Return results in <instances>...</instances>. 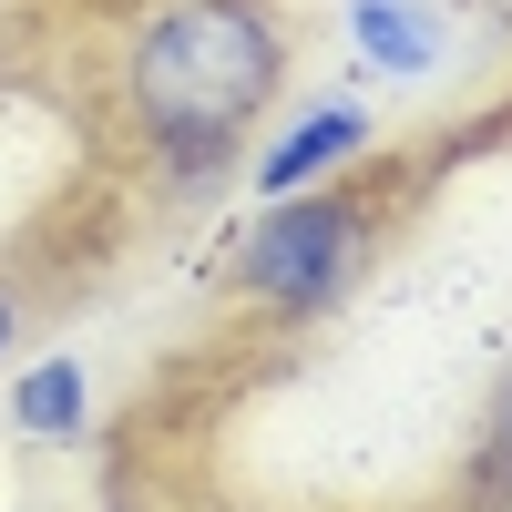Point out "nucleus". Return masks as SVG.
I'll use <instances>...</instances> for the list:
<instances>
[{"instance_id": "4", "label": "nucleus", "mask_w": 512, "mask_h": 512, "mask_svg": "<svg viewBox=\"0 0 512 512\" xmlns=\"http://www.w3.org/2000/svg\"><path fill=\"white\" fill-rule=\"evenodd\" d=\"M349 52L379 82H431L451 62V21L441 0H349Z\"/></svg>"}, {"instance_id": "6", "label": "nucleus", "mask_w": 512, "mask_h": 512, "mask_svg": "<svg viewBox=\"0 0 512 512\" xmlns=\"http://www.w3.org/2000/svg\"><path fill=\"white\" fill-rule=\"evenodd\" d=\"M482 461H492V482H512V369L492 379V431H482Z\"/></svg>"}, {"instance_id": "3", "label": "nucleus", "mask_w": 512, "mask_h": 512, "mask_svg": "<svg viewBox=\"0 0 512 512\" xmlns=\"http://www.w3.org/2000/svg\"><path fill=\"white\" fill-rule=\"evenodd\" d=\"M379 154V123H369V103H349V93H328V103H297L267 144H256V164H246V185L256 195H297V185H338L349 164H369Z\"/></svg>"}, {"instance_id": "5", "label": "nucleus", "mask_w": 512, "mask_h": 512, "mask_svg": "<svg viewBox=\"0 0 512 512\" xmlns=\"http://www.w3.org/2000/svg\"><path fill=\"white\" fill-rule=\"evenodd\" d=\"M11 431L41 441V451H72L93 441V369H82L72 349H41L11 369Z\"/></svg>"}, {"instance_id": "7", "label": "nucleus", "mask_w": 512, "mask_h": 512, "mask_svg": "<svg viewBox=\"0 0 512 512\" xmlns=\"http://www.w3.org/2000/svg\"><path fill=\"white\" fill-rule=\"evenodd\" d=\"M21 328H31V297H21V277H0V369L21 359Z\"/></svg>"}, {"instance_id": "2", "label": "nucleus", "mask_w": 512, "mask_h": 512, "mask_svg": "<svg viewBox=\"0 0 512 512\" xmlns=\"http://www.w3.org/2000/svg\"><path fill=\"white\" fill-rule=\"evenodd\" d=\"M379 256V216L349 185H297V195H256V216L226 246V297L267 328H318L349 308V287Z\"/></svg>"}, {"instance_id": "1", "label": "nucleus", "mask_w": 512, "mask_h": 512, "mask_svg": "<svg viewBox=\"0 0 512 512\" xmlns=\"http://www.w3.org/2000/svg\"><path fill=\"white\" fill-rule=\"evenodd\" d=\"M287 11L277 0H144L113 41L123 134L154 154L164 185H226L246 134L287 93Z\"/></svg>"}]
</instances>
